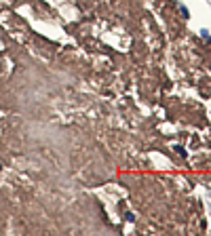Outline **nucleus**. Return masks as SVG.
Returning <instances> with one entry per match:
<instances>
[{
	"mask_svg": "<svg viewBox=\"0 0 211 236\" xmlns=\"http://www.w3.org/2000/svg\"><path fill=\"white\" fill-rule=\"evenodd\" d=\"M0 169H2V166H0Z\"/></svg>",
	"mask_w": 211,
	"mask_h": 236,
	"instance_id": "obj_1",
	"label": "nucleus"
}]
</instances>
